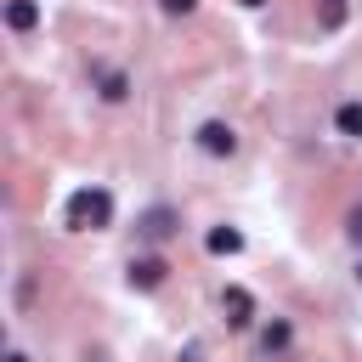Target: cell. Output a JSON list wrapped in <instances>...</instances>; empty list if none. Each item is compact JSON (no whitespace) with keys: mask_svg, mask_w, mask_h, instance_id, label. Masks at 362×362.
I'll return each mask as SVG.
<instances>
[{"mask_svg":"<svg viewBox=\"0 0 362 362\" xmlns=\"http://www.w3.org/2000/svg\"><path fill=\"white\" fill-rule=\"evenodd\" d=\"M102 96L119 102V96H124V74H102Z\"/></svg>","mask_w":362,"mask_h":362,"instance_id":"cell-9","label":"cell"},{"mask_svg":"<svg viewBox=\"0 0 362 362\" xmlns=\"http://www.w3.org/2000/svg\"><path fill=\"white\" fill-rule=\"evenodd\" d=\"M6 362H28V356H23V351H11V356H6Z\"/></svg>","mask_w":362,"mask_h":362,"instance_id":"cell-13","label":"cell"},{"mask_svg":"<svg viewBox=\"0 0 362 362\" xmlns=\"http://www.w3.org/2000/svg\"><path fill=\"white\" fill-rule=\"evenodd\" d=\"M351 238H356V243H362V209H356V215H351Z\"/></svg>","mask_w":362,"mask_h":362,"instance_id":"cell-12","label":"cell"},{"mask_svg":"<svg viewBox=\"0 0 362 362\" xmlns=\"http://www.w3.org/2000/svg\"><path fill=\"white\" fill-rule=\"evenodd\" d=\"M6 23H11L17 34H28V28L40 23V6H34V0H6Z\"/></svg>","mask_w":362,"mask_h":362,"instance_id":"cell-7","label":"cell"},{"mask_svg":"<svg viewBox=\"0 0 362 362\" xmlns=\"http://www.w3.org/2000/svg\"><path fill=\"white\" fill-rule=\"evenodd\" d=\"M243 6H266V0H243Z\"/></svg>","mask_w":362,"mask_h":362,"instance_id":"cell-14","label":"cell"},{"mask_svg":"<svg viewBox=\"0 0 362 362\" xmlns=\"http://www.w3.org/2000/svg\"><path fill=\"white\" fill-rule=\"evenodd\" d=\"M175 226H181V215H175L170 204H153V209H141V221H136V232H141L147 243H164V238H175Z\"/></svg>","mask_w":362,"mask_h":362,"instance_id":"cell-2","label":"cell"},{"mask_svg":"<svg viewBox=\"0 0 362 362\" xmlns=\"http://www.w3.org/2000/svg\"><path fill=\"white\" fill-rule=\"evenodd\" d=\"M124 277H130V288H158L164 283V260L158 255H141V260L124 266Z\"/></svg>","mask_w":362,"mask_h":362,"instance_id":"cell-4","label":"cell"},{"mask_svg":"<svg viewBox=\"0 0 362 362\" xmlns=\"http://www.w3.org/2000/svg\"><path fill=\"white\" fill-rule=\"evenodd\" d=\"M198 147H204V153H215V158H226V153H238V136H232V124L209 119V124L198 130Z\"/></svg>","mask_w":362,"mask_h":362,"instance_id":"cell-3","label":"cell"},{"mask_svg":"<svg viewBox=\"0 0 362 362\" xmlns=\"http://www.w3.org/2000/svg\"><path fill=\"white\" fill-rule=\"evenodd\" d=\"M283 345H288V322H272L266 328V351H283Z\"/></svg>","mask_w":362,"mask_h":362,"instance_id":"cell-10","label":"cell"},{"mask_svg":"<svg viewBox=\"0 0 362 362\" xmlns=\"http://www.w3.org/2000/svg\"><path fill=\"white\" fill-rule=\"evenodd\" d=\"M62 215H68V226H74V232H102V226L113 221V198H107L102 187H79V192L68 198V209H62Z\"/></svg>","mask_w":362,"mask_h":362,"instance_id":"cell-1","label":"cell"},{"mask_svg":"<svg viewBox=\"0 0 362 362\" xmlns=\"http://www.w3.org/2000/svg\"><path fill=\"white\" fill-rule=\"evenodd\" d=\"M221 311H226V322H232V328H243V322L255 317V300H249V288H226V294H221Z\"/></svg>","mask_w":362,"mask_h":362,"instance_id":"cell-5","label":"cell"},{"mask_svg":"<svg viewBox=\"0 0 362 362\" xmlns=\"http://www.w3.org/2000/svg\"><path fill=\"white\" fill-rule=\"evenodd\" d=\"M204 249H209V255H238V249H243V232H238V226H215V232L204 238Z\"/></svg>","mask_w":362,"mask_h":362,"instance_id":"cell-6","label":"cell"},{"mask_svg":"<svg viewBox=\"0 0 362 362\" xmlns=\"http://www.w3.org/2000/svg\"><path fill=\"white\" fill-rule=\"evenodd\" d=\"M334 124H339V136H362V102H345L334 113Z\"/></svg>","mask_w":362,"mask_h":362,"instance_id":"cell-8","label":"cell"},{"mask_svg":"<svg viewBox=\"0 0 362 362\" xmlns=\"http://www.w3.org/2000/svg\"><path fill=\"white\" fill-rule=\"evenodd\" d=\"M356 277H362V266H356Z\"/></svg>","mask_w":362,"mask_h":362,"instance_id":"cell-15","label":"cell"},{"mask_svg":"<svg viewBox=\"0 0 362 362\" xmlns=\"http://www.w3.org/2000/svg\"><path fill=\"white\" fill-rule=\"evenodd\" d=\"M158 6H164V11H170V17H187V11H192V6H198V0H158Z\"/></svg>","mask_w":362,"mask_h":362,"instance_id":"cell-11","label":"cell"}]
</instances>
